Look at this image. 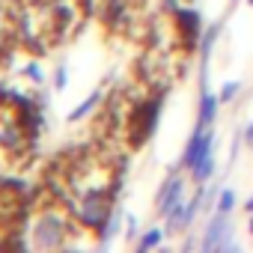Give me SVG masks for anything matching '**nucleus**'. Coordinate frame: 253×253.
<instances>
[{
  "label": "nucleus",
  "instance_id": "nucleus-1",
  "mask_svg": "<svg viewBox=\"0 0 253 253\" xmlns=\"http://www.w3.org/2000/svg\"><path fill=\"white\" fill-rule=\"evenodd\" d=\"M69 211L75 217V223H81L86 232H98L107 217L113 214V200L107 188H84V191H72V197H66Z\"/></svg>",
  "mask_w": 253,
  "mask_h": 253
},
{
  "label": "nucleus",
  "instance_id": "nucleus-2",
  "mask_svg": "<svg viewBox=\"0 0 253 253\" xmlns=\"http://www.w3.org/2000/svg\"><path fill=\"white\" fill-rule=\"evenodd\" d=\"M155 206H158V214L164 217V232L167 235H176V232H185L188 229V223H185L188 203H185V179L182 176L173 173L161 185V191L155 197Z\"/></svg>",
  "mask_w": 253,
  "mask_h": 253
},
{
  "label": "nucleus",
  "instance_id": "nucleus-3",
  "mask_svg": "<svg viewBox=\"0 0 253 253\" xmlns=\"http://www.w3.org/2000/svg\"><path fill=\"white\" fill-rule=\"evenodd\" d=\"M75 232L72 220L60 211V209H48V211H39L33 226H30V241L36 247H66L69 244V235Z\"/></svg>",
  "mask_w": 253,
  "mask_h": 253
},
{
  "label": "nucleus",
  "instance_id": "nucleus-4",
  "mask_svg": "<svg viewBox=\"0 0 253 253\" xmlns=\"http://www.w3.org/2000/svg\"><path fill=\"white\" fill-rule=\"evenodd\" d=\"M200 250H203V253H211V250H220V253L238 250V244H235V238H232V220H229V214L217 211V214L206 223Z\"/></svg>",
  "mask_w": 253,
  "mask_h": 253
},
{
  "label": "nucleus",
  "instance_id": "nucleus-5",
  "mask_svg": "<svg viewBox=\"0 0 253 253\" xmlns=\"http://www.w3.org/2000/svg\"><path fill=\"white\" fill-rule=\"evenodd\" d=\"M158 113H161V98H149V101H143L140 107L131 110V116H128V137H131L134 146H140L155 131Z\"/></svg>",
  "mask_w": 253,
  "mask_h": 253
},
{
  "label": "nucleus",
  "instance_id": "nucleus-6",
  "mask_svg": "<svg viewBox=\"0 0 253 253\" xmlns=\"http://www.w3.org/2000/svg\"><path fill=\"white\" fill-rule=\"evenodd\" d=\"M214 173V131H211V125H206V131H203V143H200V152H197V161L191 167V176L197 185L209 182V176Z\"/></svg>",
  "mask_w": 253,
  "mask_h": 253
},
{
  "label": "nucleus",
  "instance_id": "nucleus-7",
  "mask_svg": "<svg viewBox=\"0 0 253 253\" xmlns=\"http://www.w3.org/2000/svg\"><path fill=\"white\" fill-rule=\"evenodd\" d=\"M173 21H176V33L185 45H200V36H203V18L197 9H176L173 12Z\"/></svg>",
  "mask_w": 253,
  "mask_h": 253
},
{
  "label": "nucleus",
  "instance_id": "nucleus-8",
  "mask_svg": "<svg viewBox=\"0 0 253 253\" xmlns=\"http://www.w3.org/2000/svg\"><path fill=\"white\" fill-rule=\"evenodd\" d=\"M217 104H220V95H214L211 89H203V92H200V113H197V122H200V125H211L214 116H217Z\"/></svg>",
  "mask_w": 253,
  "mask_h": 253
},
{
  "label": "nucleus",
  "instance_id": "nucleus-9",
  "mask_svg": "<svg viewBox=\"0 0 253 253\" xmlns=\"http://www.w3.org/2000/svg\"><path fill=\"white\" fill-rule=\"evenodd\" d=\"M122 220H125V214H122V211L116 209V211H113V214L107 217V223H104V226L98 229V244H104V247H107V244H110V241H113V238H116V235L122 232Z\"/></svg>",
  "mask_w": 253,
  "mask_h": 253
},
{
  "label": "nucleus",
  "instance_id": "nucleus-10",
  "mask_svg": "<svg viewBox=\"0 0 253 253\" xmlns=\"http://www.w3.org/2000/svg\"><path fill=\"white\" fill-rule=\"evenodd\" d=\"M164 235H167V232H164L161 226H152V229H146V232H143V235L137 238V250H140V253L158 250V247L164 244Z\"/></svg>",
  "mask_w": 253,
  "mask_h": 253
},
{
  "label": "nucleus",
  "instance_id": "nucleus-11",
  "mask_svg": "<svg viewBox=\"0 0 253 253\" xmlns=\"http://www.w3.org/2000/svg\"><path fill=\"white\" fill-rule=\"evenodd\" d=\"M98 101H101V89H95V92H89L81 104H75V110L66 116L69 122H78V119H84V116H89L92 113V107H98Z\"/></svg>",
  "mask_w": 253,
  "mask_h": 253
},
{
  "label": "nucleus",
  "instance_id": "nucleus-12",
  "mask_svg": "<svg viewBox=\"0 0 253 253\" xmlns=\"http://www.w3.org/2000/svg\"><path fill=\"white\" fill-rule=\"evenodd\" d=\"M217 211H223V214H229L232 209H235V191L232 188H223L220 194H217V206H214Z\"/></svg>",
  "mask_w": 253,
  "mask_h": 253
},
{
  "label": "nucleus",
  "instance_id": "nucleus-13",
  "mask_svg": "<svg viewBox=\"0 0 253 253\" xmlns=\"http://www.w3.org/2000/svg\"><path fill=\"white\" fill-rule=\"evenodd\" d=\"M238 92H241V84H238V81H229V84H223V86H220V92H217V95H220V104L232 101Z\"/></svg>",
  "mask_w": 253,
  "mask_h": 253
},
{
  "label": "nucleus",
  "instance_id": "nucleus-14",
  "mask_svg": "<svg viewBox=\"0 0 253 253\" xmlns=\"http://www.w3.org/2000/svg\"><path fill=\"white\" fill-rule=\"evenodd\" d=\"M54 86H57V89H66V86H69V66H66V63L57 66V72H54Z\"/></svg>",
  "mask_w": 253,
  "mask_h": 253
},
{
  "label": "nucleus",
  "instance_id": "nucleus-15",
  "mask_svg": "<svg viewBox=\"0 0 253 253\" xmlns=\"http://www.w3.org/2000/svg\"><path fill=\"white\" fill-rule=\"evenodd\" d=\"M125 238H128V241H137V217L134 214H128V217H125Z\"/></svg>",
  "mask_w": 253,
  "mask_h": 253
},
{
  "label": "nucleus",
  "instance_id": "nucleus-16",
  "mask_svg": "<svg viewBox=\"0 0 253 253\" xmlns=\"http://www.w3.org/2000/svg\"><path fill=\"white\" fill-rule=\"evenodd\" d=\"M24 75H27V78H33L36 84H42V81H45V75H42L39 63H27V66H24Z\"/></svg>",
  "mask_w": 253,
  "mask_h": 253
},
{
  "label": "nucleus",
  "instance_id": "nucleus-17",
  "mask_svg": "<svg viewBox=\"0 0 253 253\" xmlns=\"http://www.w3.org/2000/svg\"><path fill=\"white\" fill-rule=\"evenodd\" d=\"M241 137H244V143H247V146H253V122L244 128V134H241Z\"/></svg>",
  "mask_w": 253,
  "mask_h": 253
},
{
  "label": "nucleus",
  "instance_id": "nucleus-18",
  "mask_svg": "<svg viewBox=\"0 0 253 253\" xmlns=\"http://www.w3.org/2000/svg\"><path fill=\"white\" fill-rule=\"evenodd\" d=\"M247 229H250V235H253V214H250V220H247Z\"/></svg>",
  "mask_w": 253,
  "mask_h": 253
},
{
  "label": "nucleus",
  "instance_id": "nucleus-19",
  "mask_svg": "<svg viewBox=\"0 0 253 253\" xmlns=\"http://www.w3.org/2000/svg\"><path fill=\"white\" fill-rule=\"evenodd\" d=\"M247 209H250V211H253V197H250V200H247Z\"/></svg>",
  "mask_w": 253,
  "mask_h": 253
},
{
  "label": "nucleus",
  "instance_id": "nucleus-20",
  "mask_svg": "<svg viewBox=\"0 0 253 253\" xmlns=\"http://www.w3.org/2000/svg\"><path fill=\"white\" fill-rule=\"evenodd\" d=\"M247 3H250V6H253V0H247Z\"/></svg>",
  "mask_w": 253,
  "mask_h": 253
}]
</instances>
